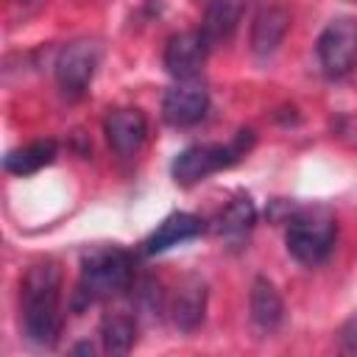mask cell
Here are the masks:
<instances>
[{
    "label": "cell",
    "instance_id": "cell-5",
    "mask_svg": "<svg viewBox=\"0 0 357 357\" xmlns=\"http://www.w3.org/2000/svg\"><path fill=\"white\" fill-rule=\"evenodd\" d=\"M318 59L329 78H343L357 64V22L351 17L332 20L318 36Z\"/></svg>",
    "mask_w": 357,
    "mask_h": 357
},
{
    "label": "cell",
    "instance_id": "cell-17",
    "mask_svg": "<svg viewBox=\"0 0 357 357\" xmlns=\"http://www.w3.org/2000/svg\"><path fill=\"white\" fill-rule=\"evenodd\" d=\"M137 340V321L128 312H109L100 321V343L106 354H128Z\"/></svg>",
    "mask_w": 357,
    "mask_h": 357
},
{
    "label": "cell",
    "instance_id": "cell-14",
    "mask_svg": "<svg viewBox=\"0 0 357 357\" xmlns=\"http://www.w3.org/2000/svg\"><path fill=\"white\" fill-rule=\"evenodd\" d=\"M56 139H36L31 145H22V148H14L6 153L3 159V167L14 176H31L42 167H47L53 159H56Z\"/></svg>",
    "mask_w": 357,
    "mask_h": 357
},
{
    "label": "cell",
    "instance_id": "cell-3",
    "mask_svg": "<svg viewBox=\"0 0 357 357\" xmlns=\"http://www.w3.org/2000/svg\"><path fill=\"white\" fill-rule=\"evenodd\" d=\"M251 145H254V131H251V128L237 131L234 139L226 142V145H218V142H215V145H212V142H206V145H190V148H184V151L173 159V165H170L173 181L181 184V187L198 184V181H204L206 176H212V173H218V170L231 167L234 162H240V159L248 153Z\"/></svg>",
    "mask_w": 357,
    "mask_h": 357
},
{
    "label": "cell",
    "instance_id": "cell-7",
    "mask_svg": "<svg viewBox=\"0 0 357 357\" xmlns=\"http://www.w3.org/2000/svg\"><path fill=\"white\" fill-rule=\"evenodd\" d=\"M209 42L201 31H181V33H173L165 45V67L173 78L178 81H187V78H195L204 64H206V53H209Z\"/></svg>",
    "mask_w": 357,
    "mask_h": 357
},
{
    "label": "cell",
    "instance_id": "cell-2",
    "mask_svg": "<svg viewBox=\"0 0 357 357\" xmlns=\"http://www.w3.org/2000/svg\"><path fill=\"white\" fill-rule=\"evenodd\" d=\"M134 284V259L123 248H106L92 254L84 268L81 279L73 293V310H84L103 298H112Z\"/></svg>",
    "mask_w": 357,
    "mask_h": 357
},
{
    "label": "cell",
    "instance_id": "cell-12",
    "mask_svg": "<svg viewBox=\"0 0 357 357\" xmlns=\"http://www.w3.org/2000/svg\"><path fill=\"white\" fill-rule=\"evenodd\" d=\"M206 312V284L198 276H187L170 301V318L181 332H192L201 326Z\"/></svg>",
    "mask_w": 357,
    "mask_h": 357
},
{
    "label": "cell",
    "instance_id": "cell-10",
    "mask_svg": "<svg viewBox=\"0 0 357 357\" xmlns=\"http://www.w3.org/2000/svg\"><path fill=\"white\" fill-rule=\"evenodd\" d=\"M287 28H290V11L284 6H279V3L262 6L251 22V50L259 59L273 56L279 50V45L284 42Z\"/></svg>",
    "mask_w": 357,
    "mask_h": 357
},
{
    "label": "cell",
    "instance_id": "cell-8",
    "mask_svg": "<svg viewBox=\"0 0 357 357\" xmlns=\"http://www.w3.org/2000/svg\"><path fill=\"white\" fill-rule=\"evenodd\" d=\"M103 134L117 156H134L148 137V120L139 109H114L103 120Z\"/></svg>",
    "mask_w": 357,
    "mask_h": 357
},
{
    "label": "cell",
    "instance_id": "cell-1",
    "mask_svg": "<svg viewBox=\"0 0 357 357\" xmlns=\"http://www.w3.org/2000/svg\"><path fill=\"white\" fill-rule=\"evenodd\" d=\"M22 329L36 346H56L61 335V271L56 262H36L22 279Z\"/></svg>",
    "mask_w": 357,
    "mask_h": 357
},
{
    "label": "cell",
    "instance_id": "cell-13",
    "mask_svg": "<svg viewBox=\"0 0 357 357\" xmlns=\"http://www.w3.org/2000/svg\"><path fill=\"white\" fill-rule=\"evenodd\" d=\"M284 318V301L279 296V290L273 287V282H268L265 276L254 279L251 284V321L262 329V332H273Z\"/></svg>",
    "mask_w": 357,
    "mask_h": 357
},
{
    "label": "cell",
    "instance_id": "cell-9",
    "mask_svg": "<svg viewBox=\"0 0 357 357\" xmlns=\"http://www.w3.org/2000/svg\"><path fill=\"white\" fill-rule=\"evenodd\" d=\"M209 112V95L201 86H176L162 98V117L173 128H190Z\"/></svg>",
    "mask_w": 357,
    "mask_h": 357
},
{
    "label": "cell",
    "instance_id": "cell-16",
    "mask_svg": "<svg viewBox=\"0 0 357 357\" xmlns=\"http://www.w3.org/2000/svg\"><path fill=\"white\" fill-rule=\"evenodd\" d=\"M254 223H257V206H254V201L248 195H237V198H231L223 206V212L215 220V229L226 240H240V237H245L254 229Z\"/></svg>",
    "mask_w": 357,
    "mask_h": 357
},
{
    "label": "cell",
    "instance_id": "cell-11",
    "mask_svg": "<svg viewBox=\"0 0 357 357\" xmlns=\"http://www.w3.org/2000/svg\"><path fill=\"white\" fill-rule=\"evenodd\" d=\"M201 231H204V220L198 215H192V212H173L148 234V240L142 243V251L153 257V254H162V251H167V248H173L178 243H187V240L198 237Z\"/></svg>",
    "mask_w": 357,
    "mask_h": 357
},
{
    "label": "cell",
    "instance_id": "cell-6",
    "mask_svg": "<svg viewBox=\"0 0 357 357\" xmlns=\"http://www.w3.org/2000/svg\"><path fill=\"white\" fill-rule=\"evenodd\" d=\"M100 64V45L92 39H75L56 56V81L67 95H81L92 84Z\"/></svg>",
    "mask_w": 357,
    "mask_h": 357
},
{
    "label": "cell",
    "instance_id": "cell-4",
    "mask_svg": "<svg viewBox=\"0 0 357 357\" xmlns=\"http://www.w3.org/2000/svg\"><path fill=\"white\" fill-rule=\"evenodd\" d=\"M335 240H337V223L326 209H307L296 215L284 234L287 251L301 265H321L332 254Z\"/></svg>",
    "mask_w": 357,
    "mask_h": 357
},
{
    "label": "cell",
    "instance_id": "cell-15",
    "mask_svg": "<svg viewBox=\"0 0 357 357\" xmlns=\"http://www.w3.org/2000/svg\"><path fill=\"white\" fill-rule=\"evenodd\" d=\"M240 17H243V0H215V3L206 8L201 33L206 36L209 45L226 42V39L237 31Z\"/></svg>",
    "mask_w": 357,
    "mask_h": 357
},
{
    "label": "cell",
    "instance_id": "cell-18",
    "mask_svg": "<svg viewBox=\"0 0 357 357\" xmlns=\"http://www.w3.org/2000/svg\"><path fill=\"white\" fill-rule=\"evenodd\" d=\"M354 3H357V0H354Z\"/></svg>",
    "mask_w": 357,
    "mask_h": 357
}]
</instances>
